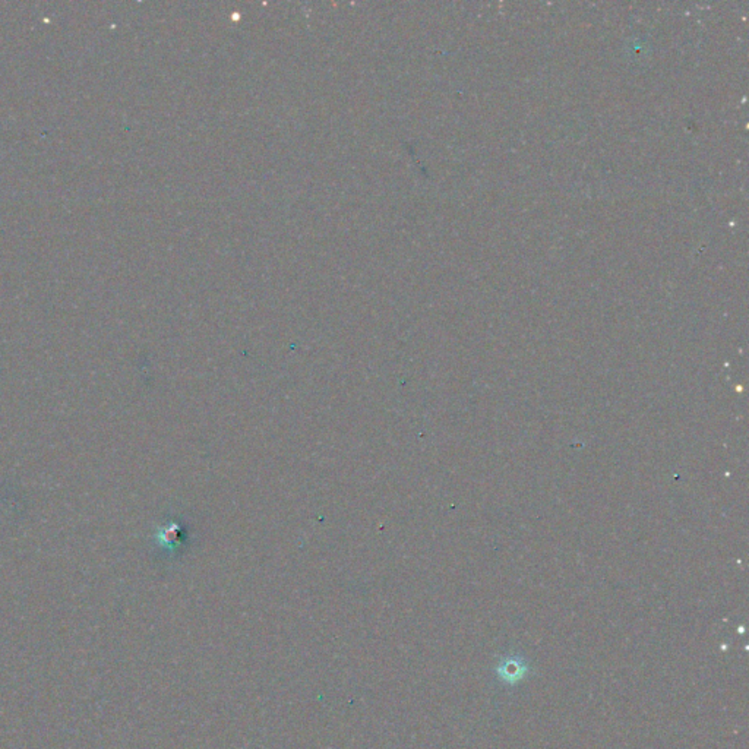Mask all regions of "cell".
<instances>
[{"label":"cell","instance_id":"6da1fadb","mask_svg":"<svg viewBox=\"0 0 749 749\" xmlns=\"http://www.w3.org/2000/svg\"><path fill=\"white\" fill-rule=\"evenodd\" d=\"M498 671L503 680H511V682H514V680L521 679L524 676V673L527 672V666L520 659H507L502 663V666L498 667Z\"/></svg>","mask_w":749,"mask_h":749}]
</instances>
